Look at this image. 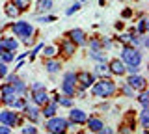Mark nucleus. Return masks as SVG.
<instances>
[{"label": "nucleus", "mask_w": 149, "mask_h": 134, "mask_svg": "<svg viewBox=\"0 0 149 134\" xmlns=\"http://www.w3.org/2000/svg\"><path fill=\"white\" fill-rule=\"evenodd\" d=\"M127 84L132 87L134 91H142V90H146L147 87V80H146V76H142V75H138V73H134V75H129L127 80Z\"/></svg>", "instance_id": "obj_8"}, {"label": "nucleus", "mask_w": 149, "mask_h": 134, "mask_svg": "<svg viewBox=\"0 0 149 134\" xmlns=\"http://www.w3.org/2000/svg\"><path fill=\"white\" fill-rule=\"evenodd\" d=\"M11 32L17 35V37H28V35H34V26L26 21H17L11 24Z\"/></svg>", "instance_id": "obj_5"}, {"label": "nucleus", "mask_w": 149, "mask_h": 134, "mask_svg": "<svg viewBox=\"0 0 149 134\" xmlns=\"http://www.w3.org/2000/svg\"><path fill=\"white\" fill-rule=\"evenodd\" d=\"M88 56H90L93 62H106V54L101 52V49H90Z\"/></svg>", "instance_id": "obj_22"}, {"label": "nucleus", "mask_w": 149, "mask_h": 134, "mask_svg": "<svg viewBox=\"0 0 149 134\" xmlns=\"http://www.w3.org/2000/svg\"><path fill=\"white\" fill-rule=\"evenodd\" d=\"M60 49H62V52L65 54V56H73V54L77 52V45H74L69 37H67V39H63L62 43H60Z\"/></svg>", "instance_id": "obj_18"}, {"label": "nucleus", "mask_w": 149, "mask_h": 134, "mask_svg": "<svg viewBox=\"0 0 149 134\" xmlns=\"http://www.w3.org/2000/svg\"><path fill=\"white\" fill-rule=\"evenodd\" d=\"M0 47H2V50H15L19 49V41L15 37H8V35H4L2 39H0Z\"/></svg>", "instance_id": "obj_16"}, {"label": "nucleus", "mask_w": 149, "mask_h": 134, "mask_svg": "<svg viewBox=\"0 0 149 134\" xmlns=\"http://www.w3.org/2000/svg\"><path fill=\"white\" fill-rule=\"evenodd\" d=\"M108 71H110V75L123 76L125 75V62H123V60H119V58L112 60V62L108 63Z\"/></svg>", "instance_id": "obj_11"}, {"label": "nucleus", "mask_w": 149, "mask_h": 134, "mask_svg": "<svg viewBox=\"0 0 149 134\" xmlns=\"http://www.w3.org/2000/svg\"><path fill=\"white\" fill-rule=\"evenodd\" d=\"M22 134H37V127H34V125H26V127L21 128Z\"/></svg>", "instance_id": "obj_33"}, {"label": "nucleus", "mask_w": 149, "mask_h": 134, "mask_svg": "<svg viewBox=\"0 0 149 134\" xmlns=\"http://www.w3.org/2000/svg\"><path fill=\"white\" fill-rule=\"evenodd\" d=\"M56 21V17L54 15H47V17H37V22H43V24H45V22H54Z\"/></svg>", "instance_id": "obj_37"}, {"label": "nucleus", "mask_w": 149, "mask_h": 134, "mask_svg": "<svg viewBox=\"0 0 149 134\" xmlns=\"http://www.w3.org/2000/svg\"><path fill=\"white\" fill-rule=\"evenodd\" d=\"M67 37L73 41L74 45H80V47H84V45L88 43V39H86V32L84 30H80V28H74V30H69L67 32Z\"/></svg>", "instance_id": "obj_9"}, {"label": "nucleus", "mask_w": 149, "mask_h": 134, "mask_svg": "<svg viewBox=\"0 0 149 134\" xmlns=\"http://www.w3.org/2000/svg\"><path fill=\"white\" fill-rule=\"evenodd\" d=\"M93 75L95 78H101V76H110V71H108V65H106V62H99L95 67H93Z\"/></svg>", "instance_id": "obj_19"}, {"label": "nucleus", "mask_w": 149, "mask_h": 134, "mask_svg": "<svg viewBox=\"0 0 149 134\" xmlns=\"http://www.w3.org/2000/svg\"><path fill=\"white\" fill-rule=\"evenodd\" d=\"M11 86H13V90H15V95H24V91H26V84L21 80V78H17L15 82H11Z\"/></svg>", "instance_id": "obj_26"}, {"label": "nucleus", "mask_w": 149, "mask_h": 134, "mask_svg": "<svg viewBox=\"0 0 149 134\" xmlns=\"http://www.w3.org/2000/svg\"><path fill=\"white\" fill-rule=\"evenodd\" d=\"M147 28H149V21H147L146 15H142V19L138 21V24H136V28H134V30H136V34L142 35V34H146V32H147Z\"/></svg>", "instance_id": "obj_23"}, {"label": "nucleus", "mask_w": 149, "mask_h": 134, "mask_svg": "<svg viewBox=\"0 0 149 134\" xmlns=\"http://www.w3.org/2000/svg\"><path fill=\"white\" fill-rule=\"evenodd\" d=\"M136 99H138V103L142 104V108H146V106H149V93H147L146 90H142V93H140V95L136 97Z\"/></svg>", "instance_id": "obj_29"}, {"label": "nucleus", "mask_w": 149, "mask_h": 134, "mask_svg": "<svg viewBox=\"0 0 149 134\" xmlns=\"http://www.w3.org/2000/svg\"><path fill=\"white\" fill-rule=\"evenodd\" d=\"M22 112H24V115H26V117L28 119H30V121L32 123H36L37 121V119H39V115H41V108H39V106H37L36 103H26L24 104V108H22Z\"/></svg>", "instance_id": "obj_10"}, {"label": "nucleus", "mask_w": 149, "mask_h": 134, "mask_svg": "<svg viewBox=\"0 0 149 134\" xmlns=\"http://www.w3.org/2000/svg\"><path fill=\"white\" fill-rule=\"evenodd\" d=\"M67 121H69V119L58 117V115L47 117V121H45V131H47V132H54V134L65 132V131H67Z\"/></svg>", "instance_id": "obj_3"}, {"label": "nucleus", "mask_w": 149, "mask_h": 134, "mask_svg": "<svg viewBox=\"0 0 149 134\" xmlns=\"http://www.w3.org/2000/svg\"><path fill=\"white\" fill-rule=\"evenodd\" d=\"M84 125H88V131H90V132H101L102 127H104L102 119H99V117H88Z\"/></svg>", "instance_id": "obj_15"}, {"label": "nucleus", "mask_w": 149, "mask_h": 134, "mask_svg": "<svg viewBox=\"0 0 149 134\" xmlns=\"http://www.w3.org/2000/svg\"><path fill=\"white\" fill-rule=\"evenodd\" d=\"M69 119L74 123V125H84L88 119V114L84 112L80 108H71V112H69Z\"/></svg>", "instance_id": "obj_12"}, {"label": "nucleus", "mask_w": 149, "mask_h": 134, "mask_svg": "<svg viewBox=\"0 0 149 134\" xmlns=\"http://www.w3.org/2000/svg\"><path fill=\"white\" fill-rule=\"evenodd\" d=\"M50 97L47 93V90H37V91H32V103H36L37 106H43L45 103H49Z\"/></svg>", "instance_id": "obj_14"}, {"label": "nucleus", "mask_w": 149, "mask_h": 134, "mask_svg": "<svg viewBox=\"0 0 149 134\" xmlns=\"http://www.w3.org/2000/svg\"><path fill=\"white\" fill-rule=\"evenodd\" d=\"M116 84L114 80H110L108 76H101L99 80H95L91 84V95L93 97H101V99H108L116 93Z\"/></svg>", "instance_id": "obj_1"}, {"label": "nucleus", "mask_w": 149, "mask_h": 134, "mask_svg": "<svg viewBox=\"0 0 149 134\" xmlns=\"http://www.w3.org/2000/svg\"><path fill=\"white\" fill-rule=\"evenodd\" d=\"M8 75V63H4V62H0V76H6Z\"/></svg>", "instance_id": "obj_41"}, {"label": "nucleus", "mask_w": 149, "mask_h": 134, "mask_svg": "<svg viewBox=\"0 0 149 134\" xmlns=\"http://www.w3.org/2000/svg\"><path fill=\"white\" fill-rule=\"evenodd\" d=\"M86 45H90V49H102L101 47V39H97V37H91Z\"/></svg>", "instance_id": "obj_34"}, {"label": "nucleus", "mask_w": 149, "mask_h": 134, "mask_svg": "<svg viewBox=\"0 0 149 134\" xmlns=\"http://www.w3.org/2000/svg\"><path fill=\"white\" fill-rule=\"evenodd\" d=\"M43 65H45V71L50 73V75H56L62 69V63L58 60H52V58H43Z\"/></svg>", "instance_id": "obj_13"}, {"label": "nucleus", "mask_w": 149, "mask_h": 134, "mask_svg": "<svg viewBox=\"0 0 149 134\" xmlns=\"http://www.w3.org/2000/svg\"><path fill=\"white\" fill-rule=\"evenodd\" d=\"M101 47L102 49H110L112 47V39L110 37H101Z\"/></svg>", "instance_id": "obj_39"}, {"label": "nucleus", "mask_w": 149, "mask_h": 134, "mask_svg": "<svg viewBox=\"0 0 149 134\" xmlns=\"http://www.w3.org/2000/svg\"><path fill=\"white\" fill-rule=\"evenodd\" d=\"M80 8H82V6H80V2H74L73 6L69 8L67 11H65V15H73V13H74V11H78V10H80Z\"/></svg>", "instance_id": "obj_36"}, {"label": "nucleus", "mask_w": 149, "mask_h": 134, "mask_svg": "<svg viewBox=\"0 0 149 134\" xmlns=\"http://www.w3.org/2000/svg\"><path fill=\"white\" fill-rule=\"evenodd\" d=\"M56 110H58V104L54 101H49V103H45L41 106V115H45V119L52 117V115H56Z\"/></svg>", "instance_id": "obj_17"}, {"label": "nucleus", "mask_w": 149, "mask_h": 134, "mask_svg": "<svg viewBox=\"0 0 149 134\" xmlns=\"http://www.w3.org/2000/svg\"><path fill=\"white\" fill-rule=\"evenodd\" d=\"M123 22H121V21H118V22H116V30H123Z\"/></svg>", "instance_id": "obj_45"}, {"label": "nucleus", "mask_w": 149, "mask_h": 134, "mask_svg": "<svg viewBox=\"0 0 149 134\" xmlns=\"http://www.w3.org/2000/svg\"><path fill=\"white\" fill-rule=\"evenodd\" d=\"M22 43H24L26 47H30V45L34 43V37H32V35H28V37H22Z\"/></svg>", "instance_id": "obj_42"}, {"label": "nucleus", "mask_w": 149, "mask_h": 134, "mask_svg": "<svg viewBox=\"0 0 149 134\" xmlns=\"http://www.w3.org/2000/svg\"><path fill=\"white\" fill-rule=\"evenodd\" d=\"M0 123L2 125H8V127H21L22 125V119L19 117L17 112H13V110H2L0 112Z\"/></svg>", "instance_id": "obj_6"}, {"label": "nucleus", "mask_w": 149, "mask_h": 134, "mask_svg": "<svg viewBox=\"0 0 149 134\" xmlns=\"http://www.w3.org/2000/svg\"><path fill=\"white\" fill-rule=\"evenodd\" d=\"M54 103L56 104H60V106H65V108H71L73 106V97H69V95H58V93H54Z\"/></svg>", "instance_id": "obj_20"}, {"label": "nucleus", "mask_w": 149, "mask_h": 134, "mask_svg": "<svg viewBox=\"0 0 149 134\" xmlns=\"http://www.w3.org/2000/svg\"><path fill=\"white\" fill-rule=\"evenodd\" d=\"M11 2L15 4L21 11H26L28 8H30V2H32V0H11Z\"/></svg>", "instance_id": "obj_31"}, {"label": "nucleus", "mask_w": 149, "mask_h": 134, "mask_svg": "<svg viewBox=\"0 0 149 134\" xmlns=\"http://www.w3.org/2000/svg\"><path fill=\"white\" fill-rule=\"evenodd\" d=\"M4 11H6V15L9 17V19H17V17L21 15V10H19L13 2H8L6 6H4Z\"/></svg>", "instance_id": "obj_21"}, {"label": "nucleus", "mask_w": 149, "mask_h": 134, "mask_svg": "<svg viewBox=\"0 0 149 134\" xmlns=\"http://www.w3.org/2000/svg\"><path fill=\"white\" fill-rule=\"evenodd\" d=\"M140 125L143 127V131H147V127H149V106L142 108V112H140Z\"/></svg>", "instance_id": "obj_24"}, {"label": "nucleus", "mask_w": 149, "mask_h": 134, "mask_svg": "<svg viewBox=\"0 0 149 134\" xmlns=\"http://www.w3.org/2000/svg\"><path fill=\"white\" fill-rule=\"evenodd\" d=\"M4 95H15V90H13V86L9 82H6V84L0 87V97H4Z\"/></svg>", "instance_id": "obj_30"}, {"label": "nucleus", "mask_w": 149, "mask_h": 134, "mask_svg": "<svg viewBox=\"0 0 149 134\" xmlns=\"http://www.w3.org/2000/svg\"><path fill=\"white\" fill-rule=\"evenodd\" d=\"M121 93L125 97H134V90L127 84V82H123V84H121Z\"/></svg>", "instance_id": "obj_32"}, {"label": "nucleus", "mask_w": 149, "mask_h": 134, "mask_svg": "<svg viewBox=\"0 0 149 134\" xmlns=\"http://www.w3.org/2000/svg\"><path fill=\"white\" fill-rule=\"evenodd\" d=\"M41 50H43V52H41V54H43V58H54L56 52H58L54 45H43V49H41Z\"/></svg>", "instance_id": "obj_27"}, {"label": "nucleus", "mask_w": 149, "mask_h": 134, "mask_svg": "<svg viewBox=\"0 0 149 134\" xmlns=\"http://www.w3.org/2000/svg\"><path fill=\"white\" fill-rule=\"evenodd\" d=\"M0 52H2V47H0Z\"/></svg>", "instance_id": "obj_46"}, {"label": "nucleus", "mask_w": 149, "mask_h": 134, "mask_svg": "<svg viewBox=\"0 0 149 134\" xmlns=\"http://www.w3.org/2000/svg\"><path fill=\"white\" fill-rule=\"evenodd\" d=\"M121 15H123V19H129V17H132V10H130V8H127V10H123V13H121Z\"/></svg>", "instance_id": "obj_43"}, {"label": "nucleus", "mask_w": 149, "mask_h": 134, "mask_svg": "<svg viewBox=\"0 0 149 134\" xmlns=\"http://www.w3.org/2000/svg\"><path fill=\"white\" fill-rule=\"evenodd\" d=\"M30 90H32V91H37V90H47V86H45V82H34Z\"/></svg>", "instance_id": "obj_38"}, {"label": "nucleus", "mask_w": 149, "mask_h": 134, "mask_svg": "<svg viewBox=\"0 0 149 134\" xmlns=\"http://www.w3.org/2000/svg\"><path fill=\"white\" fill-rule=\"evenodd\" d=\"M52 10V0H39L37 4V13H49Z\"/></svg>", "instance_id": "obj_25"}, {"label": "nucleus", "mask_w": 149, "mask_h": 134, "mask_svg": "<svg viewBox=\"0 0 149 134\" xmlns=\"http://www.w3.org/2000/svg\"><path fill=\"white\" fill-rule=\"evenodd\" d=\"M74 90H77V73H74V71H67L63 75L62 91H63V95L73 97L74 95Z\"/></svg>", "instance_id": "obj_4"}, {"label": "nucleus", "mask_w": 149, "mask_h": 134, "mask_svg": "<svg viewBox=\"0 0 149 134\" xmlns=\"http://www.w3.org/2000/svg\"><path fill=\"white\" fill-rule=\"evenodd\" d=\"M0 134H11V128H9L8 125H2V127H0Z\"/></svg>", "instance_id": "obj_44"}, {"label": "nucleus", "mask_w": 149, "mask_h": 134, "mask_svg": "<svg viewBox=\"0 0 149 134\" xmlns=\"http://www.w3.org/2000/svg\"><path fill=\"white\" fill-rule=\"evenodd\" d=\"M97 78L93 73L90 71H80V73H77V87H82V90H90L91 84L95 82Z\"/></svg>", "instance_id": "obj_7"}, {"label": "nucleus", "mask_w": 149, "mask_h": 134, "mask_svg": "<svg viewBox=\"0 0 149 134\" xmlns=\"http://www.w3.org/2000/svg\"><path fill=\"white\" fill-rule=\"evenodd\" d=\"M129 39H130V34H121V35L116 37V41H121V43H125V45L129 43Z\"/></svg>", "instance_id": "obj_40"}, {"label": "nucleus", "mask_w": 149, "mask_h": 134, "mask_svg": "<svg viewBox=\"0 0 149 134\" xmlns=\"http://www.w3.org/2000/svg\"><path fill=\"white\" fill-rule=\"evenodd\" d=\"M13 60H15V52H13V50H2V52H0V62L9 63V62H13Z\"/></svg>", "instance_id": "obj_28"}, {"label": "nucleus", "mask_w": 149, "mask_h": 134, "mask_svg": "<svg viewBox=\"0 0 149 134\" xmlns=\"http://www.w3.org/2000/svg\"><path fill=\"white\" fill-rule=\"evenodd\" d=\"M121 60L125 62V65H140L143 60V52L140 47H130V45H125L121 49Z\"/></svg>", "instance_id": "obj_2"}, {"label": "nucleus", "mask_w": 149, "mask_h": 134, "mask_svg": "<svg viewBox=\"0 0 149 134\" xmlns=\"http://www.w3.org/2000/svg\"><path fill=\"white\" fill-rule=\"evenodd\" d=\"M43 45H45V43H39V45H36V47H34V50L30 52V62H32V60H34V58L37 56V54L41 52V49H43Z\"/></svg>", "instance_id": "obj_35"}]
</instances>
